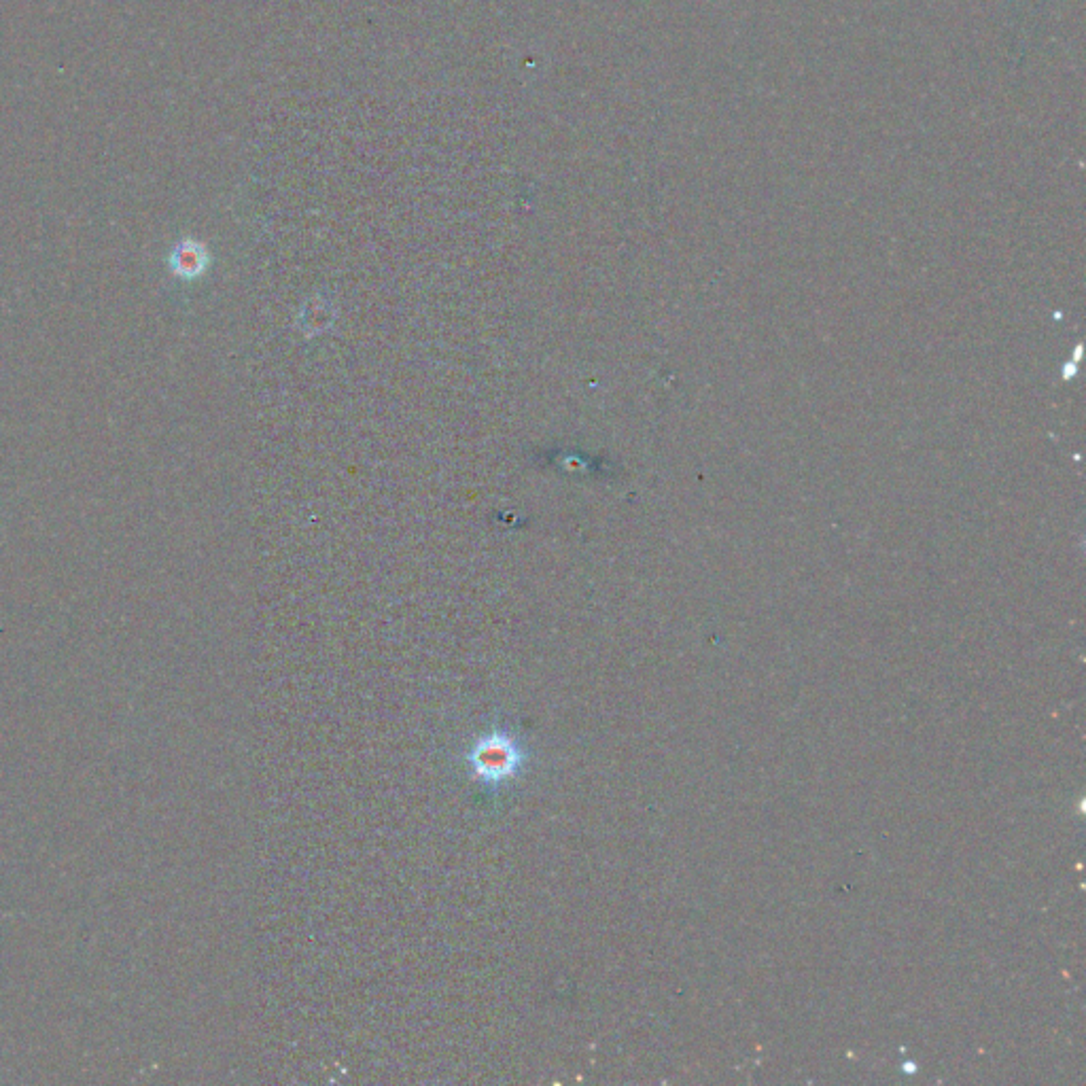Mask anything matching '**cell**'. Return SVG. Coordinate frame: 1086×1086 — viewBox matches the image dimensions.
Segmentation results:
<instances>
[{
  "label": "cell",
  "mask_w": 1086,
  "mask_h": 1086,
  "mask_svg": "<svg viewBox=\"0 0 1086 1086\" xmlns=\"http://www.w3.org/2000/svg\"><path fill=\"white\" fill-rule=\"evenodd\" d=\"M476 766L486 777H505L514 768V749L501 741L486 743L478 751Z\"/></svg>",
  "instance_id": "6da1fadb"
}]
</instances>
